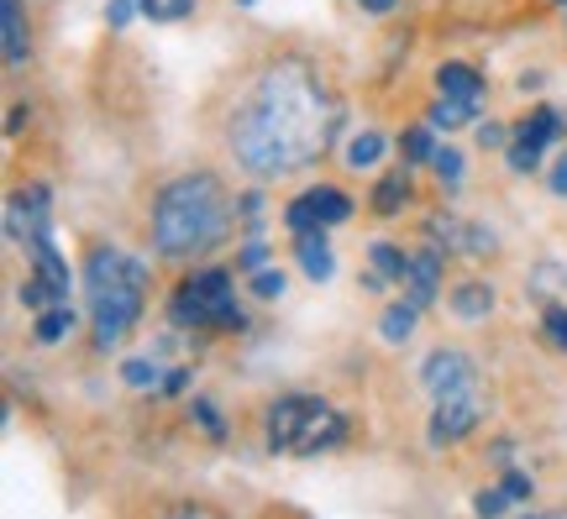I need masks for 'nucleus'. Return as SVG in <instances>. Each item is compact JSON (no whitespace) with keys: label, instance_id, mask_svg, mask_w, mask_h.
<instances>
[{"label":"nucleus","instance_id":"f257e3e1","mask_svg":"<svg viewBox=\"0 0 567 519\" xmlns=\"http://www.w3.org/2000/svg\"><path fill=\"white\" fill-rule=\"evenodd\" d=\"M326 126H331V95L316 80V69L300 59H279L247 84L226 142L252 179H279L321 158L331 142Z\"/></svg>","mask_w":567,"mask_h":519},{"label":"nucleus","instance_id":"f03ea898","mask_svg":"<svg viewBox=\"0 0 567 519\" xmlns=\"http://www.w3.org/2000/svg\"><path fill=\"white\" fill-rule=\"evenodd\" d=\"M231 231V200L216 174L168 179L153 200V252L168 262H195L216 252Z\"/></svg>","mask_w":567,"mask_h":519},{"label":"nucleus","instance_id":"7ed1b4c3","mask_svg":"<svg viewBox=\"0 0 567 519\" xmlns=\"http://www.w3.org/2000/svg\"><path fill=\"white\" fill-rule=\"evenodd\" d=\"M147 262L126 258L116 247H95L84 258V294H90V341L95 352H111L122 346L126 331L142 320V304H147Z\"/></svg>","mask_w":567,"mask_h":519},{"label":"nucleus","instance_id":"20e7f679","mask_svg":"<svg viewBox=\"0 0 567 519\" xmlns=\"http://www.w3.org/2000/svg\"><path fill=\"white\" fill-rule=\"evenodd\" d=\"M264 440L279 457H321L347 440V415L321 394H279L264 409Z\"/></svg>","mask_w":567,"mask_h":519},{"label":"nucleus","instance_id":"39448f33","mask_svg":"<svg viewBox=\"0 0 567 519\" xmlns=\"http://www.w3.org/2000/svg\"><path fill=\"white\" fill-rule=\"evenodd\" d=\"M168 320L189 325V331H243L247 315L237 294H231V273L226 268H200L168 294Z\"/></svg>","mask_w":567,"mask_h":519},{"label":"nucleus","instance_id":"423d86ee","mask_svg":"<svg viewBox=\"0 0 567 519\" xmlns=\"http://www.w3.org/2000/svg\"><path fill=\"white\" fill-rule=\"evenodd\" d=\"M421 383L431 404H478L484 399V378H478V362L457 352V346H436L421 362Z\"/></svg>","mask_w":567,"mask_h":519},{"label":"nucleus","instance_id":"0eeeda50","mask_svg":"<svg viewBox=\"0 0 567 519\" xmlns=\"http://www.w3.org/2000/svg\"><path fill=\"white\" fill-rule=\"evenodd\" d=\"M557 137H563V116H557L551 105H542L536 116H526L520 126H515V142H509V168H515V174H536V168H542V153H547Z\"/></svg>","mask_w":567,"mask_h":519},{"label":"nucleus","instance_id":"6e6552de","mask_svg":"<svg viewBox=\"0 0 567 519\" xmlns=\"http://www.w3.org/2000/svg\"><path fill=\"white\" fill-rule=\"evenodd\" d=\"M27 258H32V279L48 283V294H53V304H69V262H63V252L53 247V231H38V237L27 241Z\"/></svg>","mask_w":567,"mask_h":519},{"label":"nucleus","instance_id":"1a4fd4ad","mask_svg":"<svg viewBox=\"0 0 567 519\" xmlns=\"http://www.w3.org/2000/svg\"><path fill=\"white\" fill-rule=\"evenodd\" d=\"M484 425V399L478 404H436L431 409V446H457V440H467L473 430Z\"/></svg>","mask_w":567,"mask_h":519},{"label":"nucleus","instance_id":"9d476101","mask_svg":"<svg viewBox=\"0 0 567 519\" xmlns=\"http://www.w3.org/2000/svg\"><path fill=\"white\" fill-rule=\"evenodd\" d=\"M442 252L436 247H425V252H415L410 258V279H405V300L415 304V310H425V304L436 300V283H442Z\"/></svg>","mask_w":567,"mask_h":519},{"label":"nucleus","instance_id":"9b49d317","mask_svg":"<svg viewBox=\"0 0 567 519\" xmlns=\"http://www.w3.org/2000/svg\"><path fill=\"white\" fill-rule=\"evenodd\" d=\"M0 38H6V63L11 69L32 59V32H27V6L21 0H0Z\"/></svg>","mask_w":567,"mask_h":519},{"label":"nucleus","instance_id":"f8f14e48","mask_svg":"<svg viewBox=\"0 0 567 519\" xmlns=\"http://www.w3.org/2000/svg\"><path fill=\"white\" fill-rule=\"evenodd\" d=\"M446 304H452L457 320H484L488 310H494V289H488L484 279H463V283H452Z\"/></svg>","mask_w":567,"mask_h":519},{"label":"nucleus","instance_id":"ddd939ff","mask_svg":"<svg viewBox=\"0 0 567 519\" xmlns=\"http://www.w3.org/2000/svg\"><path fill=\"white\" fill-rule=\"evenodd\" d=\"M431 241L467 247V252H494V231H467L457 216H431Z\"/></svg>","mask_w":567,"mask_h":519},{"label":"nucleus","instance_id":"4468645a","mask_svg":"<svg viewBox=\"0 0 567 519\" xmlns=\"http://www.w3.org/2000/svg\"><path fill=\"white\" fill-rule=\"evenodd\" d=\"M436 90L452 95V101H478V95H484V74L467 69V63H442V69H436Z\"/></svg>","mask_w":567,"mask_h":519},{"label":"nucleus","instance_id":"2eb2a0df","mask_svg":"<svg viewBox=\"0 0 567 519\" xmlns=\"http://www.w3.org/2000/svg\"><path fill=\"white\" fill-rule=\"evenodd\" d=\"M74 325H80V315H74L69 304H48V310L32 320V341H38V346H59V341L74 336Z\"/></svg>","mask_w":567,"mask_h":519},{"label":"nucleus","instance_id":"dca6fc26","mask_svg":"<svg viewBox=\"0 0 567 519\" xmlns=\"http://www.w3.org/2000/svg\"><path fill=\"white\" fill-rule=\"evenodd\" d=\"M300 241V268H305V279H331L337 273V258H331V247H326L321 231H310V237H295Z\"/></svg>","mask_w":567,"mask_h":519},{"label":"nucleus","instance_id":"f3484780","mask_svg":"<svg viewBox=\"0 0 567 519\" xmlns=\"http://www.w3.org/2000/svg\"><path fill=\"white\" fill-rule=\"evenodd\" d=\"M415 320H421V310H415V304H410V300H394L384 310V320H379V331H384L389 346H405L410 331H415Z\"/></svg>","mask_w":567,"mask_h":519},{"label":"nucleus","instance_id":"a211bd4d","mask_svg":"<svg viewBox=\"0 0 567 519\" xmlns=\"http://www.w3.org/2000/svg\"><path fill=\"white\" fill-rule=\"evenodd\" d=\"M368 258H373V273H379V279H389V283L410 279V258L394 247V241H373V247H368Z\"/></svg>","mask_w":567,"mask_h":519},{"label":"nucleus","instance_id":"6ab92c4d","mask_svg":"<svg viewBox=\"0 0 567 519\" xmlns=\"http://www.w3.org/2000/svg\"><path fill=\"white\" fill-rule=\"evenodd\" d=\"M163 378H168V373H163L153 357H126L122 362V383H126V388H137V394H153V388H163Z\"/></svg>","mask_w":567,"mask_h":519},{"label":"nucleus","instance_id":"aec40b11","mask_svg":"<svg viewBox=\"0 0 567 519\" xmlns=\"http://www.w3.org/2000/svg\"><path fill=\"white\" fill-rule=\"evenodd\" d=\"M384 132H358V137L347 142V168H373V163L384 158Z\"/></svg>","mask_w":567,"mask_h":519},{"label":"nucleus","instance_id":"412c9836","mask_svg":"<svg viewBox=\"0 0 567 519\" xmlns=\"http://www.w3.org/2000/svg\"><path fill=\"white\" fill-rule=\"evenodd\" d=\"M284 226H289L295 237H310V231H321V226H326L321 210H316V200H310V189H305L300 200H289V210H284Z\"/></svg>","mask_w":567,"mask_h":519},{"label":"nucleus","instance_id":"4be33fe9","mask_svg":"<svg viewBox=\"0 0 567 519\" xmlns=\"http://www.w3.org/2000/svg\"><path fill=\"white\" fill-rule=\"evenodd\" d=\"M405 200H410L405 168H400V174H389V179H379V189H373V210H379V216H394Z\"/></svg>","mask_w":567,"mask_h":519},{"label":"nucleus","instance_id":"5701e85b","mask_svg":"<svg viewBox=\"0 0 567 519\" xmlns=\"http://www.w3.org/2000/svg\"><path fill=\"white\" fill-rule=\"evenodd\" d=\"M473 111H478V101H452V95H442V101L431 105V126H463V121H473Z\"/></svg>","mask_w":567,"mask_h":519},{"label":"nucleus","instance_id":"b1692460","mask_svg":"<svg viewBox=\"0 0 567 519\" xmlns=\"http://www.w3.org/2000/svg\"><path fill=\"white\" fill-rule=\"evenodd\" d=\"M310 200H316V210H321L326 226H342V220L352 216V200H347L342 189H310Z\"/></svg>","mask_w":567,"mask_h":519},{"label":"nucleus","instance_id":"393cba45","mask_svg":"<svg viewBox=\"0 0 567 519\" xmlns=\"http://www.w3.org/2000/svg\"><path fill=\"white\" fill-rule=\"evenodd\" d=\"M400 153L410 163H431L436 158V137H431V126H410L405 137H400Z\"/></svg>","mask_w":567,"mask_h":519},{"label":"nucleus","instance_id":"a878e982","mask_svg":"<svg viewBox=\"0 0 567 519\" xmlns=\"http://www.w3.org/2000/svg\"><path fill=\"white\" fill-rule=\"evenodd\" d=\"M431 168H436L442 189H463V153H457V147H436Z\"/></svg>","mask_w":567,"mask_h":519},{"label":"nucleus","instance_id":"bb28decb","mask_svg":"<svg viewBox=\"0 0 567 519\" xmlns=\"http://www.w3.org/2000/svg\"><path fill=\"white\" fill-rule=\"evenodd\" d=\"M542 336L551 341V352H567V310L563 304H551L547 315H542Z\"/></svg>","mask_w":567,"mask_h":519},{"label":"nucleus","instance_id":"cd10ccee","mask_svg":"<svg viewBox=\"0 0 567 519\" xmlns=\"http://www.w3.org/2000/svg\"><path fill=\"white\" fill-rule=\"evenodd\" d=\"M505 509H509L505 488H484V494L473 499V515H478V519H505Z\"/></svg>","mask_w":567,"mask_h":519},{"label":"nucleus","instance_id":"c85d7f7f","mask_svg":"<svg viewBox=\"0 0 567 519\" xmlns=\"http://www.w3.org/2000/svg\"><path fill=\"white\" fill-rule=\"evenodd\" d=\"M195 419L205 425V436L210 440H226V419H221V409H216L210 399H195Z\"/></svg>","mask_w":567,"mask_h":519},{"label":"nucleus","instance_id":"c756f323","mask_svg":"<svg viewBox=\"0 0 567 519\" xmlns=\"http://www.w3.org/2000/svg\"><path fill=\"white\" fill-rule=\"evenodd\" d=\"M499 488L509 494V504H530V494H536V488H530V473H520V467H505V482H499Z\"/></svg>","mask_w":567,"mask_h":519},{"label":"nucleus","instance_id":"7c9ffc66","mask_svg":"<svg viewBox=\"0 0 567 519\" xmlns=\"http://www.w3.org/2000/svg\"><path fill=\"white\" fill-rule=\"evenodd\" d=\"M268 268V247L264 241H247L243 252H237V273H247V279H252V273H264Z\"/></svg>","mask_w":567,"mask_h":519},{"label":"nucleus","instance_id":"2f4dec72","mask_svg":"<svg viewBox=\"0 0 567 519\" xmlns=\"http://www.w3.org/2000/svg\"><path fill=\"white\" fill-rule=\"evenodd\" d=\"M252 294H258V300H279V294H284V273H279V268L252 273Z\"/></svg>","mask_w":567,"mask_h":519},{"label":"nucleus","instance_id":"473e14b6","mask_svg":"<svg viewBox=\"0 0 567 519\" xmlns=\"http://www.w3.org/2000/svg\"><path fill=\"white\" fill-rule=\"evenodd\" d=\"M158 519H226V515L210 509V504H174V509H163Z\"/></svg>","mask_w":567,"mask_h":519},{"label":"nucleus","instance_id":"72a5a7b5","mask_svg":"<svg viewBox=\"0 0 567 519\" xmlns=\"http://www.w3.org/2000/svg\"><path fill=\"white\" fill-rule=\"evenodd\" d=\"M137 11H142V0H111V6H105V21H111V27H126Z\"/></svg>","mask_w":567,"mask_h":519},{"label":"nucleus","instance_id":"f704fd0d","mask_svg":"<svg viewBox=\"0 0 567 519\" xmlns=\"http://www.w3.org/2000/svg\"><path fill=\"white\" fill-rule=\"evenodd\" d=\"M478 147H509V132L499 121H484V126H478Z\"/></svg>","mask_w":567,"mask_h":519},{"label":"nucleus","instance_id":"c9c22d12","mask_svg":"<svg viewBox=\"0 0 567 519\" xmlns=\"http://www.w3.org/2000/svg\"><path fill=\"white\" fill-rule=\"evenodd\" d=\"M189 378H195L189 367H174V373L163 378V388H158V394H168V399H174V394H184V388H189Z\"/></svg>","mask_w":567,"mask_h":519},{"label":"nucleus","instance_id":"e433bc0d","mask_svg":"<svg viewBox=\"0 0 567 519\" xmlns=\"http://www.w3.org/2000/svg\"><path fill=\"white\" fill-rule=\"evenodd\" d=\"M551 195H563L567 200V153L557 158V168H551Z\"/></svg>","mask_w":567,"mask_h":519},{"label":"nucleus","instance_id":"4c0bfd02","mask_svg":"<svg viewBox=\"0 0 567 519\" xmlns=\"http://www.w3.org/2000/svg\"><path fill=\"white\" fill-rule=\"evenodd\" d=\"M195 11V0H163V17L174 21V17H189Z\"/></svg>","mask_w":567,"mask_h":519},{"label":"nucleus","instance_id":"58836bf2","mask_svg":"<svg viewBox=\"0 0 567 519\" xmlns=\"http://www.w3.org/2000/svg\"><path fill=\"white\" fill-rule=\"evenodd\" d=\"M142 17H147V21H168V17H163V0H142Z\"/></svg>","mask_w":567,"mask_h":519},{"label":"nucleus","instance_id":"ea45409f","mask_svg":"<svg viewBox=\"0 0 567 519\" xmlns=\"http://www.w3.org/2000/svg\"><path fill=\"white\" fill-rule=\"evenodd\" d=\"M363 11H373V17H384V11H394V0H363Z\"/></svg>","mask_w":567,"mask_h":519},{"label":"nucleus","instance_id":"a19ab883","mask_svg":"<svg viewBox=\"0 0 567 519\" xmlns=\"http://www.w3.org/2000/svg\"><path fill=\"white\" fill-rule=\"evenodd\" d=\"M520 519H567L563 509H542V515H520Z\"/></svg>","mask_w":567,"mask_h":519},{"label":"nucleus","instance_id":"79ce46f5","mask_svg":"<svg viewBox=\"0 0 567 519\" xmlns=\"http://www.w3.org/2000/svg\"><path fill=\"white\" fill-rule=\"evenodd\" d=\"M243 6H252V0H243Z\"/></svg>","mask_w":567,"mask_h":519}]
</instances>
